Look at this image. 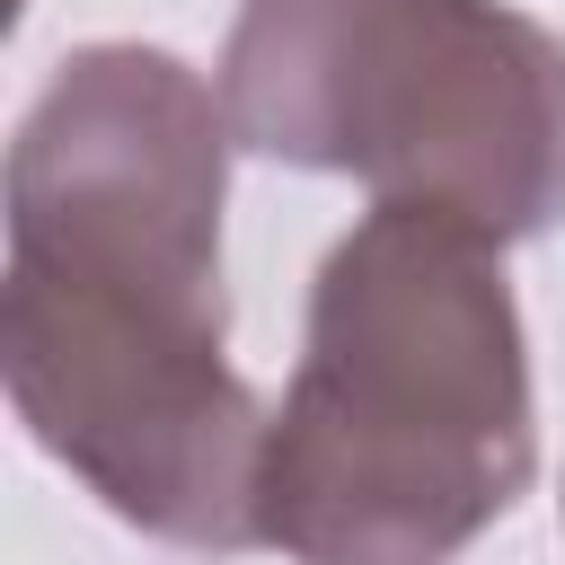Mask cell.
I'll return each instance as SVG.
<instances>
[{
    "label": "cell",
    "mask_w": 565,
    "mask_h": 565,
    "mask_svg": "<svg viewBox=\"0 0 565 565\" xmlns=\"http://www.w3.org/2000/svg\"><path fill=\"white\" fill-rule=\"evenodd\" d=\"M230 141L221 88L159 44H79L9 141V406L115 521L177 547H256L274 424L221 353Z\"/></svg>",
    "instance_id": "obj_1"
},
{
    "label": "cell",
    "mask_w": 565,
    "mask_h": 565,
    "mask_svg": "<svg viewBox=\"0 0 565 565\" xmlns=\"http://www.w3.org/2000/svg\"><path fill=\"white\" fill-rule=\"evenodd\" d=\"M539 468L503 238L371 203L309 291L300 371L265 424L256 539L291 565H450Z\"/></svg>",
    "instance_id": "obj_2"
},
{
    "label": "cell",
    "mask_w": 565,
    "mask_h": 565,
    "mask_svg": "<svg viewBox=\"0 0 565 565\" xmlns=\"http://www.w3.org/2000/svg\"><path fill=\"white\" fill-rule=\"evenodd\" d=\"M212 88L256 159L494 238L565 221V44L512 0H247Z\"/></svg>",
    "instance_id": "obj_3"
}]
</instances>
